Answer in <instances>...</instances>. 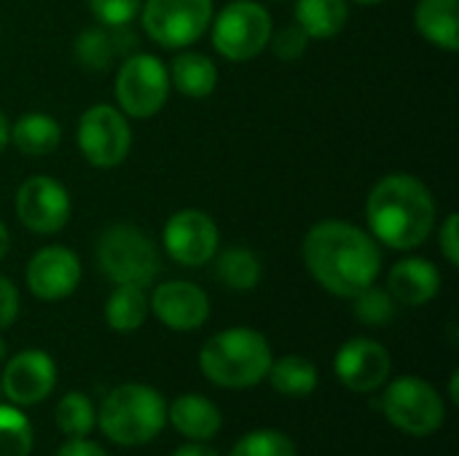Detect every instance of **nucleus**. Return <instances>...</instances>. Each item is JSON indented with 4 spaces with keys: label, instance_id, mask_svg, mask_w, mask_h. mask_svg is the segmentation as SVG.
<instances>
[{
    "label": "nucleus",
    "instance_id": "6e6552de",
    "mask_svg": "<svg viewBox=\"0 0 459 456\" xmlns=\"http://www.w3.org/2000/svg\"><path fill=\"white\" fill-rule=\"evenodd\" d=\"M169 70L153 54H132L116 75V102L129 118H153L169 97Z\"/></svg>",
    "mask_w": 459,
    "mask_h": 456
},
{
    "label": "nucleus",
    "instance_id": "0eeeda50",
    "mask_svg": "<svg viewBox=\"0 0 459 456\" xmlns=\"http://www.w3.org/2000/svg\"><path fill=\"white\" fill-rule=\"evenodd\" d=\"M379 409L385 411L393 427L417 438L433 435L444 425V417H446L444 400L436 392V387H430L425 379H417V376L395 379L385 390Z\"/></svg>",
    "mask_w": 459,
    "mask_h": 456
},
{
    "label": "nucleus",
    "instance_id": "1a4fd4ad",
    "mask_svg": "<svg viewBox=\"0 0 459 456\" xmlns=\"http://www.w3.org/2000/svg\"><path fill=\"white\" fill-rule=\"evenodd\" d=\"M145 35L164 48L196 43L212 22V0H143Z\"/></svg>",
    "mask_w": 459,
    "mask_h": 456
},
{
    "label": "nucleus",
    "instance_id": "f257e3e1",
    "mask_svg": "<svg viewBox=\"0 0 459 456\" xmlns=\"http://www.w3.org/2000/svg\"><path fill=\"white\" fill-rule=\"evenodd\" d=\"M301 253L315 282L339 298H352L374 285L382 269L377 239L344 220H323L312 226L304 237Z\"/></svg>",
    "mask_w": 459,
    "mask_h": 456
},
{
    "label": "nucleus",
    "instance_id": "f704fd0d",
    "mask_svg": "<svg viewBox=\"0 0 459 456\" xmlns=\"http://www.w3.org/2000/svg\"><path fill=\"white\" fill-rule=\"evenodd\" d=\"M56 456H108L105 454V449L102 446H97V443H91V441H86V438H70Z\"/></svg>",
    "mask_w": 459,
    "mask_h": 456
},
{
    "label": "nucleus",
    "instance_id": "473e14b6",
    "mask_svg": "<svg viewBox=\"0 0 459 456\" xmlns=\"http://www.w3.org/2000/svg\"><path fill=\"white\" fill-rule=\"evenodd\" d=\"M459 215L452 212L446 215L444 226L438 228V245H441V253L444 258L449 261V266H459Z\"/></svg>",
    "mask_w": 459,
    "mask_h": 456
},
{
    "label": "nucleus",
    "instance_id": "412c9836",
    "mask_svg": "<svg viewBox=\"0 0 459 456\" xmlns=\"http://www.w3.org/2000/svg\"><path fill=\"white\" fill-rule=\"evenodd\" d=\"M169 83L191 99H204L218 86V67L207 54L183 51L172 59Z\"/></svg>",
    "mask_w": 459,
    "mask_h": 456
},
{
    "label": "nucleus",
    "instance_id": "bb28decb",
    "mask_svg": "<svg viewBox=\"0 0 459 456\" xmlns=\"http://www.w3.org/2000/svg\"><path fill=\"white\" fill-rule=\"evenodd\" d=\"M352 312L363 325L385 328L395 317V298L387 290H382L377 285H368L358 296H352Z\"/></svg>",
    "mask_w": 459,
    "mask_h": 456
},
{
    "label": "nucleus",
    "instance_id": "dca6fc26",
    "mask_svg": "<svg viewBox=\"0 0 459 456\" xmlns=\"http://www.w3.org/2000/svg\"><path fill=\"white\" fill-rule=\"evenodd\" d=\"M3 395L16 406H38L43 403L56 384V366L40 349H24L13 355L3 371Z\"/></svg>",
    "mask_w": 459,
    "mask_h": 456
},
{
    "label": "nucleus",
    "instance_id": "ddd939ff",
    "mask_svg": "<svg viewBox=\"0 0 459 456\" xmlns=\"http://www.w3.org/2000/svg\"><path fill=\"white\" fill-rule=\"evenodd\" d=\"M81 261L73 250L51 245L38 250L27 263V288L40 301H62L81 282Z\"/></svg>",
    "mask_w": 459,
    "mask_h": 456
},
{
    "label": "nucleus",
    "instance_id": "4468645a",
    "mask_svg": "<svg viewBox=\"0 0 459 456\" xmlns=\"http://www.w3.org/2000/svg\"><path fill=\"white\" fill-rule=\"evenodd\" d=\"M336 376L339 382L352 390V392H374L379 390L393 368L390 352L374 341V339H350L339 352H336Z\"/></svg>",
    "mask_w": 459,
    "mask_h": 456
},
{
    "label": "nucleus",
    "instance_id": "9b49d317",
    "mask_svg": "<svg viewBox=\"0 0 459 456\" xmlns=\"http://www.w3.org/2000/svg\"><path fill=\"white\" fill-rule=\"evenodd\" d=\"M164 250L180 266H204L218 255L221 234L215 220L202 210H180L164 223Z\"/></svg>",
    "mask_w": 459,
    "mask_h": 456
},
{
    "label": "nucleus",
    "instance_id": "58836bf2",
    "mask_svg": "<svg viewBox=\"0 0 459 456\" xmlns=\"http://www.w3.org/2000/svg\"><path fill=\"white\" fill-rule=\"evenodd\" d=\"M352 3H358V5H377V3H382V0H352Z\"/></svg>",
    "mask_w": 459,
    "mask_h": 456
},
{
    "label": "nucleus",
    "instance_id": "39448f33",
    "mask_svg": "<svg viewBox=\"0 0 459 456\" xmlns=\"http://www.w3.org/2000/svg\"><path fill=\"white\" fill-rule=\"evenodd\" d=\"M97 263L113 285L148 288L159 274V250L137 226L118 223L102 231L97 242Z\"/></svg>",
    "mask_w": 459,
    "mask_h": 456
},
{
    "label": "nucleus",
    "instance_id": "c9c22d12",
    "mask_svg": "<svg viewBox=\"0 0 459 456\" xmlns=\"http://www.w3.org/2000/svg\"><path fill=\"white\" fill-rule=\"evenodd\" d=\"M172 456H218V454H215V449L204 446L202 441H194V443H186V446L175 449Z\"/></svg>",
    "mask_w": 459,
    "mask_h": 456
},
{
    "label": "nucleus",
    "instance_id": "2eb2a0df",
    "mask_svg": "<svg viewBox=\"0 0 459 456\" xmlns=\"http://www.w3.org/2000/svg\"><path fill=\"white\" fill-rule=\"evenodd\" d=\"M148 312H153L156 320L161 325H167L169 331L188 333L207 323L210 301L199 285L172 280L153 290V296L148 298Z\"/></svg>",
    "mask_w": 459,
    "mask_h": 456
},
{
    "label": "nucleus",
    "instance_id": "6ab92c4d",
    "mask_svg": "<svg viewBox=\"0 0 459 456\" xmlns=\"http://www.w3.org/2000/svg\"><path fill=\"white\" fill-rule=\"evenodd\" d=\"M414 24L425 40L455 54L459 48V0H420Z\"/></svg>",
    "mask_w": 459,
    "mask_h": 456
},
{
    "label": "nucleus",
    "instance_id": "7c9ffc66",
    "mask_svg": "<svg viewBox=\"0 0 459 456\" xmlns=\"http://www.w3.org/2000/svg\"><path fill=\"white\" fill-rule=\"evenodd\" d=\"M143 8V0H89V11L105 27H126Z\"/></svg>",
    "mask_w": 459,
    "mask_h": 456
},
{
    "label": "nucleus",
    "instance_id": "72a5a7b5",
    "mask_svg": "<svg viewBox=\"0 0 459 456\" xmlns=\"http://www.w3.org/2000/svg\"><path fill=\"white\" fill-rule=\"evenodd\" d=\"M19 314V293L11 280L0 277V331L11 328Z\"/></svg>",
    "mask_w": 459,
    "mask_h": 456
},
{
    "label": "nucleus",
    "instance_id": "423d86ee",
    "mask_svg": "<svg viewBox=\"0 0 459 456\" xmlns=\"http://www.w3.org/2000/svg\"><path fill=\"white\" fill-rule=\"evenodd\" d=\"M212 24V46L229 62L255 59L272 38V13L255 0L226 3Z\"/></svg>",
    "mask_w": 459,
    "mask_h": 456
},
{
    "label": "nucleus",
    "instance_id": "b1692460",
    "mask_svg": "<svg viewBox=\"0 0 459 456\" xmlns=\"http://www.w3.org/2000/svg\"><path fill=\"white\" fill-rule=\"evenodd\" d=\"M148 317V296L145 288L137 285H116L105 304V320L118 333L137 331Z\"/></svg>",
    "mask_w": 459,
    "mask_h": 456
},
{
    "label": "nucleus",
    "instance_id": "f8f14e48",
    "mask_svg": "<svg viewBox=\"0 0 459 456\" xmlns=\"http://www.w3.org/2000/svg\"><path fill=\"white\" fill-rule=\"evenodd\" d=\"M16 218L35 234H56L70 220L67 188L46 175H35L22 183L16 194Z\"/></svg>",
    "mask_w": 459,
    "mask_h": 456
},
{
    "label": "nucleus",
    "instance_id": "a211bd4d",
    "mask_svg": "<svg viewBox=\"0 0 459 456\" xmlns=\"http://www.w3.org/2000/svg\"><path fill=\"white\" fill-rule=\"evenodd\" d=\"M134 38L126 32V27H91L83 30L73 46V54L83 70H108L116 56L129 51Z\"/></svg>",
    "mask_w": 459,
    "mask_h": 456
},
{
    "label": "nucleus",
    "instance_id": "4c0bfd02",
    "mask_svg": "<svg viewBox=\"0 0 459 456\" xmlns=\"http://www.w3.org/2000/svg\"><path fill=\"white\" fill-rule=\"evenodd\" d=\"M8 132H11V126H8V121H5V116H3V110H0V153L5 151V145H8Z\"/></svg>",
    "mask_w": 459,
    "mask_h": 456
},
{
    "label": "nucleus",
    "instance_id": "20e7f679",
    "mask_svg": "<svg viewBox=\"0 0 459 456\" xmlns=\"http://www.w3.org/2000/svg\"><path fill=\"white\" fill-rule=\"evenodd\" d=\"M97 422L113 443L143 446L161 433L167 422V406L153 387L121 384L102 400Z\"/></svg>",
    "mask_w": 459,
    "mask_h": 456
},
{
    "label": "nucleus",
    "instance_id": "7ed1b4c3",
    "mask_svg": "<svg viewBox=\"0 0 459 456\" xmlns=\"http://www.w3.org/2000/svg\"><path fill=\"white\" fill-rule=\"evenodd\" d=\"M272 366L269 341L253 328H229L215 333L199 352L202 374L226 390H247L266 379Z\"/></svg>",
    "mask_w": 459,
    "mask_h": 456
},
{
    "label": "nucleus",
    "instance_id": "2f4dec72",
    "mask_svg": "<svg viewBox=\"0 0 459 456\" xmlns=\"http://www.w3.org/2000/svg\"><path fill=\"white\" fill-rule=\"evenodd\" d=\"M269 46H272V51H274L280 59L290 62V59H299V56L307 51V46H309V35H307L299 24H288V27H282L277 35L272 32Z\"/></svg>",
    "mask_w": 459,
    "mask_h": 456
},
{
    "label": "nucleus",
    "instance_id": "5701e85b",
    "mask_svg": "<svg viewBox=\"0 0 459 456\" xmlns=\"http://www.w3.org/2000/svg\"><path fill=\"white\" fill-rule=\"evenodd\" d=\"M350 16L347 0H299L296 3V24L317 40L333 38L344 30Z\"/></svg>",
    "mask_w": 459,
    "mask_h": 456
},
{
    "label": "nucleus",
    "instance_id": "c756f323",
    "mask_svg": "<svg viewBox=\"0 0 459 456\" xmlns=\"http://www.w3.org/2000/svg\"><path fill=\"white\" fill-rule=\"evenodd\" d=\"M231 456H299L296 446L288 435L277 430H255L245 435L234 449Z\"/></svg>",
    "mask_w": 459,
    "mask_h": 456
},
{
    "label": "nucleus",
    "instance_id": "ea45409f",
    "mask_svg": "<svg viewBox=\"0 0 459 456\" xmlns=\"http://www.w3.org/2000/svg\"><path fill=\"white\" fill-rule=\"evenodd\" d=\"M3 357H5V341L0 339V363H3Z\"/></svg>",
    "mask_w": 459,
    "mask_h": 456
},
{
    "label": "nucleus",
    "instance_id": "cd10ccee",
    "mask_svg": "<svg viewBox=\"0 0 459 456\" xmlns=\"http://www.w3.org/2000/svg\"><path fill=\"white\" fill-rule=\"evenodd\" d=\"M56 425L67 438H86L94 427V409L83 392H67L56 406Z\"/></svg>",
    "mask_w": 459,
    "mask_h": 456
},
{
    "label": "nucleus",
    "instance_id": "393cba45",
    "mask_svg": "<svg viewBox=\"0 0 459 456\" xmlns=\"http://www.w3.org/2000/svg\"><path fill=\"white\" fill-rule=\"evenodd\" d=\"M272 387L285 398H304L317 390V368L301 355H288L269 366Z\"/></svg>",
    "mask_w": 459,
    "mask_h": 456
},
{
    "label": "nucleus",
    "instance_id": "9d476101",
    "mask_svg": "<svg viewBox=\"0 0 459 456\" xmlns=\"http://www.w3.org/2000/svg\"><path fill=\"white\" fill-rule=\"evenodd\" d=\"M78 148L97 169L118 167L132 148V129L126 116L113 105H91L78 121Z\"/></svg>",
    "mask_w": 459,
    "mask_h": 456
},
{
    "label": "nucleus",
    "instance_id": "f3484780",
    "mask_svg": "<svg viewBox=\"0 0 459 456\" xmlns=\"http://www.w3.org/2000/svg\"><path fill=\"white\" fill-rule=\"evenodd\" d=\"M441 290V271L428 258H403L390 269L387 293L406 306H425Z\"/></svg>",
    "mask_w": 459,
    "mask_h": 456
},
{
    "label": "nucleus",
    "instance_id": "4be33fe9",
    "mask_svg": "<svg viewBox=\"0 0 459 456\" xmlns=\"http://www.w3.org/2000/svg\"><path fill=\"white\" fill-rule=\"evenodd\" d=\"M8 140L22 156H48L59 148L62 142V129L59 124L46 116V113H24L16 118V124L8 132Z\"/></svg>",
    "mask_w": 459,
    "mask_h": 456
},
{
    "label": "nucleus",
    "instance_id": "a878e982",
    "mask_svg": "<svg viewBox=\"0 0 459 456\" xmlns=\"http://www.w3.org/2000/svg\"><path fill=\"white\" fill-rule=\"evenodd\" d=\"M215 271L218 280L231 290H253L261 282V261L247 247H229L221 255H215Z\"/></svg>",
    "mask_w": 459,
    "mask_h": 456
},
{
    "label": "nucleus",
    "instance_id": "c85d7f7f",
    "mask_svg": "<svg viewBox=\"0 0 459 456\" xmlns=\"http://www.w3.org/2000/svg\"><path fill=\"white\" fill-rule=\"evenodd\" d=\"M32 427L27 417L11 406H0V456H30Z\"/></svg>",
    "mask_w": 459,
    "mask_h": 456
},
{
    "label": "nucleus",
    "instance_id": "f03ea898",
    "mask_svg": "<svg viewBox=\"0 0 459 456\" xmlns=\"http://www.w3.org/2000/svg\"><path fill=\"white\" fill-rule=\"evenodd\" d=\"M371 237L393 250H414L425 245L436 228V202L422 180L406 172L382 177L366 202Z\"/></svg>",
    "mask_w": 459,
    "mask_h": 456
},
{
    "label": "nucleus",
    "instance_id": "a19ab883",
    "mask_svg": "<svg viewBox=\"0 0 459 456\" xmlns=\"http://www.w3.org/2000/svg\"><path fill=\"white\" fill-rule=\"evenodd\" d=\"M0 395H3V384H0Z\"/></svg>",
    "mask_w": 459,
    "mask_h": 456
},
{
    "label": "nucleus",
    "instance_id": "aec40b11",
    "mask_svg": "<svg viewBox=\"0 0 459 456\" xmlns=\"http://www.w3.org/2000/svg\"><path fill=\"white\" fill-rule=\"evenodd\" d=\"M172 427L188 441H210L221 430V411L204 395H180L167 411Z\"/></svg>",
    "mask_w": 459,
    "mask_h": 456
},
{
    "label": "nucleus",
    "instance_id": "e433bc0d",
    "mask_svg": "<svg viewBox=\"0 0 459 456\" xmlns=\"http://www.w3.org/2000/svg\"><path fill=\"white\" fill-rule=\"evenodd\" d=\"M8 250H11V234H8V228L3 226V220H0V261L8 255Z\"/></svg>",
    "mask_w": 459,
    "mask_h": 456
}]
</instances>
